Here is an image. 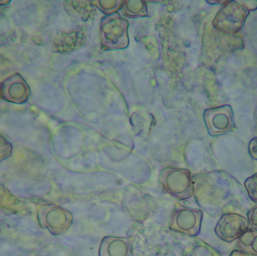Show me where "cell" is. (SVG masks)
Returning <instances> with one entry per match:
<instances>
[{"mask_svg": "<svg viewBox=\"0 0 257 256\" xmlns=\"http://www.w3.org/2000/svg\"><path fill=\"white\" fill-rule=\"evenodd\" d=\"M250 12L237 1L223 4L213 21V27L218 31L236 36L242 30Z\"/></svg>", "mask_w": 257, "mask_h": 256, "instance_id": "cell-4", "label": "cell"}, {"mask_svg": "<svg viewBox=\"0 0 257 256\" xmlns=\"http://www.w3.org/2000/svg\"><path fill=\"white\" fill-rule=\"evenodd\" d=\"M240 5L244 6L249 12L256 11L257 9V1H237Z\"/></svg>", "mask_w": 257, "mask_h": 256, "instance_id": "cell-16", "label": "cell"}, {"mask_svg": "<svg viewBox=\"0 0 257 256\" xmlns=\"http://www.w3.org/2000/svg\"><path fill=\"white\" fill-rule=\"evenodd\" d=\"M236 246L241 252L257 256V231L247 230L238 239Z\"/></svg>", "mask_w": 257, "mask_h": 256, "instance_id": "cell-11", "label": "cell"}, {"mask_svg": "<svg viewBox=\"0 0 257 256\" xmlns=\"http://www.w3.org/2000/svg\"><path fill=\"white\" fill-rule=\"evenodd\" d=\"M159 183L165 192L180 201L194 195V185L188 169L167 166L160 173Z\"/></svg>", "mask_w": 257, "mask_h": 256, "instance_id": "cell-2", "label": "cell"}, {"mask_svg": "<svg viewBox=\"0 0 257 256\" xmlns=\"http://www.w3.org/2000/svg\"><path fill=\"white\" fill-rule=\"evenodd\" d=\"M205 183L209 185L207 189L208 193V206L216 214L226 211L234 206L241 195V185L232 176L226 172L217 171L205 176Z\"/></svg>", "mask_w": 257, "mask_h": 256, "instance_id": "cell-1", "label": "cell"}, {"mask_svg": "<svg viewBox=\"0 0 257 256\" xmlns=\"http://www.w3.org/2000/svg\"><path fill=\"white\" fill-rule=\"evenodd\" d=\"M204 120L211 136H220L233 131L235 129L233 110L229 105L205 110Z\"/></svg>", "mask_w": 257, "mask_h": 256, "instance_id": "cell-6", "label": "cell"}, {"mask_svg": "<svg viewBox=\"0 0 257 256\" xmlns=\"http://www.w3.org/2000/svg\"><path fill=\"white\" fill-rule=\"evenodd\" d=\"M244 187L249 198L257 204V173L246 180Z\"/></svg>", "mask_w": 257, "mask_h": 256, "instance_id": "cell-13", "label": "cell"}, {"mask_svg": "<svg viewBox=\"0 0 257 256\" xmlns=\"http://www.w3.org/2000/svg\"><path fill=\"white\" fill-rule=\"evenodd\" d=\"M24 203L7 188L0 184V211L4 214H15L22 210Z\"/></svg>", "mask_w": 257, "mask_h": 256, "instance_id": "cell-10", "label": "cell"}, {"mask_svg": "<svg viewBox=\"0 0 257 256\" xmlns=\"http://www.w3.org/2000/svg\"><path fill=\"white\" fill-rule=\"evenodd\" d=\"M0 95H1V94H0Z\"/></svg>", "mask_w": 257, "mask_h": 256, "instance_id": "cell-18", "label": "cell"}, {"mask_svg": "<svg viewBox=\"0 0 257 256\" xmlns=\"http://www.w3.org/2000/svg\"><path fill=\"white\" fill-rule=\"evenodd\" d=\"M13 146L9 139L0 133V163L12 154Z\"/></svg>", "mask_w": 257, "mask_h": 256, "instance_id": "cell-12", "label": "cell"}, {"mask_svg": "<svg viewBox=\"0 0 257 256\" xmlns=\"http://www.w3.org/2000/svg\"><path fill=\"white\" fill-rule=\"evenodd\" d=\"M229 256H253L249 255V254L245 253V252H241L240 250L232 251V253Z\"/></svg>", "mask_w": 257, "mask_h": 256, "instance_id": "cell-17", "label": "cell"}, {"mask_svg": "<svg viewBox=\"0 0 257 256\" xmlns=\"http://www.w3.org/2000/svg\"><path fill=\"white\" fill-rule=\"evenodd\" d=\"M131 240L127 237L107 236L102 239L99 249V256H130Z\"/></svg>", "mask_w": 257, "mask_h": 256, "instance_id": "cell-9", "label": "cell"}, {"mask_svg": "<svg viewBox=\"0 0 257 256\" xmlns=\"http://www.w3.org/2000/svg\"><path fill=\"white\" fill-rule=\"evenodd\" d=\"M37 219L40 227L54 236L60 235L73 223V215L69 210L54 204L37 206Z\"/></svg>", "mask_w": 257, "mask_h": 256, "instance_id": "cell-3", "label": "cell"}, {"mask_svg": "<svg viewBox=\"0 0 257 256\" xmlns=\"http://www.w3.org/2000/svg\"><path fill=\"white\" fill-rule=\"evenodd\" d=\"M2 98L12 104H23L28 101L30 89L22 75L14 74L0 84Z\"/></svg>", "mask_w": 257, "mask_h": 256, "instance_id": "cell-8", "label": "cell"}, {"mask_svg": "<svg viewBox=\"0 0 257 256\" xmlns=\"http://www.w3.org/2000/svg\"><path fill=\"white\" fill-rule=\"evenodd\" d=\"M202 218V210L177 204L171 215L169 228L175 232L196 237L200 232Z\"/></svg>", "mask_w": 257, "mask_h": 256, "instance_id": "cell-5", "label": "cell"}, {"mask_svg": "<svg viewBox=\"0 0 257 256\" xmlns=\"http://www.w3.org/2000/svg\"><path fill=\"white\" fill-rule=\"evenodd\" d=\"M247 219L252 229L257 231V204L247 211Z\"/></svg>", "mask_w": 257, "mask_h": 256, "instance_id": "cell-14", "label": "cell"}, {"mask_svg": "<svg viewBox=\"0 0 257 256\" xmlns=\"http://www.w3.org/2000/svg\"><path fill=\"white\" fill-rule=\"evenodd\" d=\"M248 151L250 157L257 160V137L253 138L249 142Z\"/></svg>", "mask_w": 257, "mask_h": 256, "instance_id": "cell-15", "label": "cell"}, {"mask_svg": "<svg viewBox=\"0 0 257 256\" xmlns=\"http://www.w3.org/2000/svg\"><path fill=\"white\" fill-rule=\"evenodd\" d=\"M248 229L247 218L236 213H226L222 215L214 231L220 240L232 243L238 240Z\"/></svg>", "mask_w": 257, "mask_h": 256, "instance_id": "cell-7", "label": "cell"}]
</instances>
